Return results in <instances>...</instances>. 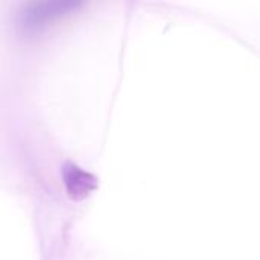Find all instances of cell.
I'll use <instances>...</instances> for the list:
<instances>
[{
	"label": "cell",
	"mask_w": 260,
	"mask_h": 260,
	"mask_svg": "<svg viewBox=\"0 0 260 260\" xmlns=\"http://www.w3.org/2000/svg\"><path fill=\"white\" fill-rule=\"evenodd\" d=\"M85 0H27L18 14L20 26L34 32L78 11Z\"/></svg>",
	"instance_id": "1"
}]
</instances>
